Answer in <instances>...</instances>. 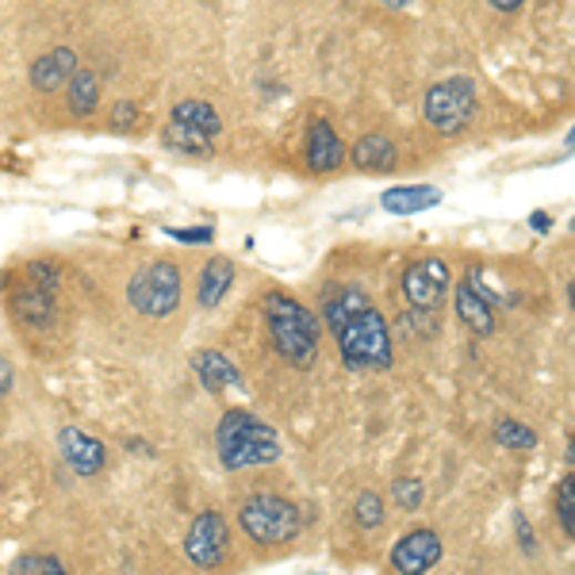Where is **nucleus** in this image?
<instances>
[{
	"label": "nucleus",
	"mask_w": 575,
	"mask_h": 575,
	"mask_svg": "<svg viewBox=\"0 0 575 575\" xmlns=\"http://www.w3.org/2000/svg\"><path fill=\"white\" fill-rule=\"evenodd\" d=\"M327 327L338 341V353L346 369L369 372V369H391V330L388 319L369 304L361 288H338L327 296Z\"/></svg>",
	"instance_id": "nucleus-1"
},
{
	"label": "nucleus",
	"mask_w": 575,
	"mask_h": 575,
	"mask_svg": "<svg viewBox=\"0 0 575 575\" xmlns=\"http://www.w3.org/2000/svg\"><path fill=\"white\" fill-rule=\"evenodd\" d=\"M265 322H269L273 349L291 364V369H311L319 357V319L307 311L299 299L285 296V291H269L265 296Z\"/></svg>",
	"instance_id": "nucleus-2"
},
{
	"label": "nucleus",
	"mask_w": 575,
	"mask_h": 575,
	"mask_svg": "<svg viewBox=\"0 0 575 575\" xmlns=\"http://www.w3.org/2000/svg\"><path fill=\"white\" fill-rule=\"evenodd\" d=\"M215 449H219L223 469H261V464L280 461V433L249 411H227L215 430Z\"/></svg>",
	"instance_id": "nucleus-3"
},
{
	"label": "nucleus",
	"mask_w": 575,
	"mask_h": 575,
	"mask_svg": "<svg viewBox=\"0 0 575 575\" xmlns=\"http://www.w3.org/2000/svg\"><path fill=\"white\" fill-rule=\"evenodd\" d=\"M238 526L249 541L257 545H285L304 530V514L296 503H288L285 495H269V491H257L242 503Z\"/></svg>",
	"instance_id": "nucleus-4"
},
{
	"label": "nucleus",
	"mask_w": 575,
	"mask_h": 575,
	"mask_svg": "<svg viewBox=\"0 0 575 575\" xmlns=\"http://www.w3.org/2000/svg\"><path fill=\"white\" fill-rule=\"evenodd\" d=\"M127 304L146 319H165L181 304V269L173 261H146L127 285Z\"/></svg>",
	"instance_id": "nucleus-5"
},
{
	"label": "nucleus",
	"mask_w": 575,
	"mask_h": 575,
	"mask_svg": "<svg viewBox=\"0 0 575 575\" xmlns=\"http://www.w3.org/2000/svg\"><path fill=\"white\" fill-rule=\"evenodd\" d=\"M422 112H427L430 127H438L441 135L464 131L472 120H476V85H472V78L438 81V85L427 93V100H422Z\"/></svg>",
	"instance_id": "nucleus-6"
},
{
	"label": "nucleus",
	"mask_w": 575,
	"mask_h": 575,
	"mask_svg": "<svg viewBox=\"0 0 575 575\" xmlns=\"http://www.w3.org/2000/svg\"><path fill=\"white\" fill-rule=\"evenodd\" d=\"M185 553L196 568H219L230 553V530L219 511H199L185 533Z\"/></svg>",
	"instance_id": "nucleus-7"
},
{
	"label": "nucleus",
	"mask_w": 575,
	"mask_h": 575,
	"mask_svg": "<svg viewBox=\"0 0 575 575\" xmlns=\"http://www.w3.org/2000/svg\"><path fill=\"white\" fill-rule=\"evenodd\" d=\"M449 291V265L441 257H422L407 265L403 273V296L414 311H438V304Z\"/></svg>",
	"instance_id": "nucleus-8"
},
{
	"label": "nucleus",
	"mask_w": 575,
	"mask_h": 575,
	"mask_svg": "<svg viewBox=\"0 0 575 575\" xmlns=\"http://www.w3.org/2000/svg\"><path fill=\"white\" fill-rule=\"evenodd\" d=\"M445 548H441V537L433 530H411L403 541H396L391 548V568L407 572V575H422L430 568H438Z\"/></svg>",
	"instance_id": "nucleus-9"
},
{
	"label": "nucleus",
	"mask_w": 575,
	"mask_h": 575,
	"mask_svg": "<svg viewBox=\"0 0 575 575\" xmlns=\"http://www.w3.org/2000/svg\"><path fill=\"white\" fill-rule=\"evenodd\" d=\"M54 291L58 288H47L43 280L28 277L20 288H12L8 307H12L16 319L28 322V327H50V322H54Z\"/></svg>",
	"instance_id": "nucleus-10"
},
{
	"label": "nucleus",
	"mask_w": 575,
	"mask_h": 575,
	"mask_svg": "<svg viewBox=\"0 0 575 575\" xmlns=\"http://www.w3.org/2000/svg\"><path fill=\"white\" fill-rule=\"evenodd\" d=\"M58 449H62V456H65V464H70L78 476H96L100 469H104V461H107V453H104V441H96V438H89L85 430H73V427H65L62 433H58Z\"/></svg>",
	"instance_id": "nucleus-11"
},
{
	"label": "nucleus",
	"mask_w": 575,
	"mask_h": 575,
	"mask_svg": "<svg viewBox=\"0 0 575 575\" xmlns=\"http://www.w3.org/2000/svg\"><path fill=\"white\" fill-rule=\"evenodd\" d=\"M78 73V50L70 47H54L47 50V54H39L35 62H31V89H39V93H58V89L65 85V81Z\"/></svg>",
	"instance_id": "nucleus-12"
},
{
	"label": "nucleus",
	"mask_w": 575,
	"mask_h": 575,
	"mask_svg": "<svg viewBox=\"0 0 575 575\" xmlns=\"http://www.w3.org/2000/svg\"><path fill=\"white\" fill-rule=\"evenodd\" d=\"M346 162V146H341L338 131L327 120H315L307 127V165L315 173H335Z\"/></svg>",
	"instance_id": "nucleus-13"
},
{
	"label": "nucleus",
	"mask_w": 575,
	"mask_h": 575,
	"mask_svg": "<svg viewBox=\"0 0 575 575\" xmlns=\"http://www.w3.org/2000/svg\"><path fill=\"white\" fill-rule=\"evenodd\" d=\"M192 372H196L207 391L242 388V383H246V377L235 369V361H230L227 353H219V349H196V353H192Z\"/></svg>",
	"instance_id": "nucleus-14"
},
{
	"label": "nucleus",
	"mask_w": 575,
	"mask_h": 575,
	"mask_svg": "<svg viewBox=\"0 0 575 575\" xmlns=\"http://www.w3.org/2000/svg\"><path fill=\"white\" fill-rule=\"evenodd\" d=\"M383 212L388 215H419V212H430V207L441 204V188L433 185H399V188H388L380 196Z\"/></svg>",
	"instance_id": "nucleus-15"
},
{
	"label": "nucleus",
	"mask_w": 575,
	"mask_h": 575,
	"mask_svg": "<svg viewBox=\"0 0 575 575\" xmlns=\"http://www.w3.org/2000/svg\"><path fill=\"white\" fill-rule=\"evenodd\" d=\"M230 285H235V265H230V257H212V261L199 269V285H196L199 307H219L223 299H227Z\"/></svg>",
	"instance_id": "nucleus-16"
},
{
	"label": "nucleus",
	"mask_w": 575,
	"mask_h": 575,
	"mask_svg": "<svg viewBox=\"0 0 575 575\" xmlns=\"http://www.w3.org/2000/svg\"><path fill=\"white\" fill-rule=\"evenodd\" d=\"M349 157H353V165L361 173H391L399 162V150L388 135H364Z\"/></svg>",
	"instance_id": "nucleus-17"
},
{
	"label": "nucleus",
	"mask_w": 575,
	"mask_h": 575,
	"mask_svg": "<svg viewBox=\"0 0 575 575\" xmlns=\"http://www.w3.org/2000/svg\"><path fill=\"white\" fill-rule=\"evenodd\" d=\"M456 315H461L464 327H472L480 338H487L491 330H495V311H491V304L469 285V280L461 285V291H456Z\"/></svg>",
	"instance_id": "nucleus-18"
},
{
	"label": "nucleus",
	"mask_w": 575,
	"mask_h": 575,
	"mask_svg": "<svg viewBox=\"0 0 575 575\" xmlns=\"http://www.w3.org/2000/svg\"><path fill=\"white\" fill-rule=\"evenodd\" d=\"M173 120L185 123L192 131H199V135H207V138H219V131H223L219 112H215V104H207V100H181V104L173 107Z\"/></svg>",
	"instance_id": "nucleus-19"
},
{
	"label": "nucleus",
	"mask_w": 575,
	"mask_h": 575,
	"mask_svg": "<svg viewBox=\"0 0 575 575\" xmlns=\"http://www.w3.org/2000/svg\"><path fill=\"white\" fill-rule=\"evenodd\" d=\"M65 100H70V112L73 115H89L96 112L100 104V81L93 70H78L70 81H65Z\"/></svg>",
	"instance_id": "nucleus-20"
},
{
	"label": "nucleus",
	"mask_w": 575,
	"mask_h": 575,
	"mask_svg": "<svg viewBox=\"0 0 575 575\" xmlns=\"http://www.w3.org/2000/svg\"><path fill=\"white\" fill-rule=\"evenodd\" d=\"M165 143L173 150H181V154H212V138L185 127V123H177V120H170V127H165Z\"/></svg>",
	"instance_id": "nucleus-21"
},
{
	"label": "nucleus",
	"mask_w": 575,
	"mask_h": 575,
	"mask_svg": "<svg viewBox=\"0 0 575 575\" xmlns=\"http://www.w3.org/2000/svg\"><path fill=\"white\" fill-rule=\"evenodd\" d=\"M495 441L503 449H537V433H533L530 427H522L518 419H499V427H495Z\"/></svg>",
	"instance_id": "nucleus-22"
},
{
	"label": "nucleus",
	"mask_w": 575,
	"mask_h": 575,
	"mask_svg": "<svg viewBox=\"0 0 575 575\" xmlns=\"http://www.w3.org/2000/svg\"><path fill=\"white\" fill-rule=\"evenodd\" d=\"M353 518L361 530H377L383 526V499L377 495V491H361L353 503Z\"/></svg>",
	"instance_id": "nucleus-23"
},
{
	"label": "nucleus",
	"mask_w": 575,
	"mask_h": 575,
	"mask_svg": "<svg viewBox=\"0 0 575 575\" xmlns=\"http://www.w3.org/2000/svg\"><path fill=\"white\" fill-rule=\"evenodd\" d=\"M556 518H561L564 533L575 541V472L564 476L561 487H556Z\"/></svg>",
	"instance_id": "nucleus-24"
},
{
	"label": "nucleus",
	"mask_w": 575,
	"mask_h": 575,
	"mask_svg": "<svg viewBox=\"0 0 575 575\" xmlns=\"http://www.w3.org/2000/svg\"><path fill=\"white\" fill-rule=\"evenodd\" d=\"M391 495H396L399 511H419V506H422V495H427V487H422V480L403 476V480L391 483Z\"/></svg>",
	"instance_id": "nucleus-25"
},
{
	"label": "nucleus",
	"mask_w": 575,
	"mask_h": 575,
	"mask_svg": "<svg viewBox=\"0 0 575 575\" xmlns=\"http://www.w3.org/2000/svg\"><path fill=\"white\" fill-rule=\"evenodd\" d=\"M12 572H50V575H58L65 568H62V561H58V556H16Z\"/></svg>",
	"instance_id": "nucleus-26"
},
{
	"label": "nucleus",
	"mask_w": 575,
	"mask_h": 575,
	"mask_svg": "<svg viewBox=\"0 0 575 575\" xmlns=\"http://www.w3.org/2000/svg\"><path fill=\"white\" fill-rule=\"evenodd\" d=\"M165 235L177 238V242H185V246H199V242H212L215 238V227H185V230L165 227Z\"/></svg>",
	"instance_id": "nucleus-27"
},
{
	"label": "nucleus",
	"mask_w": 575,
	"mask_h": 575,
	"mask_svg": "<svg viewBox=\"0 0 575 575\" xmlns=\"http://www.w3.org/2000/svg\"><path fill=\"white\" fill-rule=\"evenodd\" d=\"M12 364H8V357L0 353V396H8V391H12Z\"/></svg>",
	"instance_id": "nucleus-28"
},
{
	"label": "nucleus",
	"mask_w": 575,
	"mask_h": 575,
	"mask_svg": "<svg viewBox=\"0 0 575 575\" xmlns=\"http://www.w3.org/2000/svg\"><path fill=\"white\" fill-rule=\"evenodd\" d=\"M487 4L495 8V12H506V16H511V12H518V8L526 4V0H487Z\"/></svg>",
	"instance_id": "nucleus-29"
},
{
	"label": "nucleus",
	"mask_w": 575,
	"mask_h": 575,
	"mask_svg": "<svg viewBox=\"0 0 575 575\" xmlns=\"http://www.w3.org/2000/svg\"><path fill=\"white\" fill-rule=\"evenodd\" d=\"M135 120V104H120L115 107V123H131Z\"/></svg>",
	"instance_id": "nucleus-30"
},
{
	"label": "nucleus",
	"mask_w": 575,
	"mask_h": 575,
	"mask_svg": "<svg viewBox=\"0 0 575 575\" xmlns=\"http://www.w3.org/2000/svg\"><path fill=\"white\" fill-rule=\"evenodd\" d=\"M530 227H533V230H548V227H553V219H548L545 212H537V215L530 219Z\"/></svg>",
	"instance_id": "nucleus-31"
},
{
	"label": "nucleus",
	"mask_w": 575,
	"mask_h": 575,
	"mask_svg": "<svg viewBox=\"0 0 575 575\" xmlns=\"http://www.w3.org/2000/svg\"><path fill=\"white\" fill-rule=\"evenodd\" d=\"M383 4H388V8H407L411 0H383Z\"/></svg>",
	"instance_id": "nucleus-32"
},
{
	"label": "nucleus",
	"mask_w": 575,
	"mask_h": 575,
	"mask_svg": "<svg viewBox=\"0 0 575 575\" xmlns=\"http://www.w3.org/2000/svg\"><path fill=\"white\" fill-rule=\"evenodd\" d=\"M568 461H572V464H575V438H572V441H568Z\"/></svg>",
	"instance_id": "nucleus-33"
},
{
	"label": "nucleus",
	"mask_w": 575,
	"mask_h": 575,
	"mask_svg": "<svg viewBox=\"0 0 575 575\" xmlns=\"http://www.w3.org/2000/svg\"><path fill=\"white\" fill-rule=\"evenodd\" d=\"M568 291H572V307H575V285H572V288H568Z\"/></svg>",
	"instance_id": "nucleus-34"
}]
</instances>
